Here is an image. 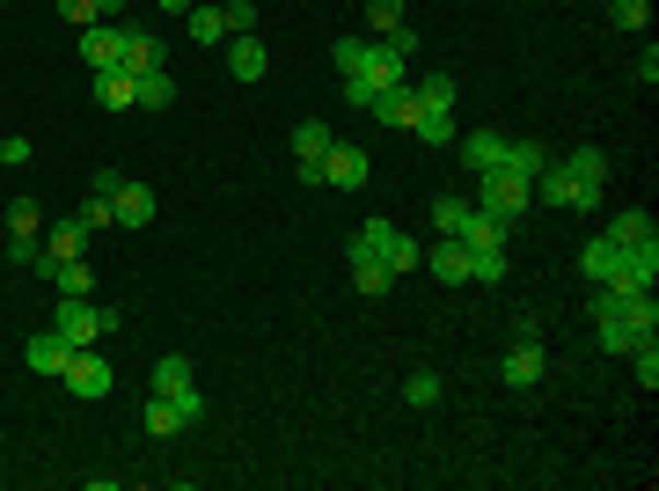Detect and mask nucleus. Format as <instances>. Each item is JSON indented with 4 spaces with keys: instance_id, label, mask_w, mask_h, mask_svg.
Wrapping results in <instances>:
<instances>
[{
    "instance_id": "obj_5",
    "label": "nucleus",
    "mask_w": 659,
    "mask_h": 491,
    "mask_svg": "<svg viewBox=\"0 0 659 491\" xmlns=\"http://www.w3.org/2000/svg\"><path fill=\"white\" fill-rule=\"evenodd\" d=\"M564 169H572V206H601V191H609V154L601 148H572L564 154Z\"/></svg>"
},
{
    "instance_id": "obj_31",
    "label": "nucleus",
    "mask_w": 659,
    "mask_h": 491,
    "mask_svg": "<svg viewBox=\"0 0 659 491\" xmlns=\"http://www.w3.org/2000/svg\"><path fill=\"white\" fill-rule=\"evenodd\" d=\"M469 279L476 287H498L506 279V249H469Z\"/></svg>"
},
{
    "instance_id": "obj_11",
    "label": "nucleus",
    "mask_w": 659,
    "mask_h": 491,
    "mask_svg": "<svg viewBox=\"0 0 659 491\" xmlns=\"http://www.w3.org/2000/svg\"><path fill=\"white\" fill-rule=\"evenodd\" d=\"M81 249H89V227H81V221H59V227L45 235V257H37V271L51 279V271H59V265H73Z\"/></svg>"
},
{
    "instance_id": "obj_35",
    "label": "nucleus",
    "mask_w": 659,
    "mask_h": 491,
    "mask_svg": "<svg viewBox=\"0 0 659 491\" xmlns=\"http://www.w3.org/2000/svg\"><path fill=\"white\" fill-rule=\"evenodd\" d=\"M45 213H37V198H8V235H37Z\"/></svg>"
},
{
    "instance_id": "obj_22",
    "label": "nucleus",
    "mask_w": 659,
    "mask_h": 491,
    "mask_svg": "<svg viewBox=\"0 0 659 491\" xmlns=\"http://www.w3.org/2000/svg\"><path fill=\"white\" fill-rule=\"evenodd\" d=\"M615 257H623V243H609V235H593V243L579 249V271H586V279H593V287H601V279H609V271H615Z\"/></svg>"
},
{
    "instance_id": "obj_41",
    "label": "nucleus",
    "mask_w": 659,
    "mask_h": 491,
    "mask_svg": "<svg viewBox=\"0 0 659 491\" xmlns=\"http://www.w3.org/2000/svg\"><path fill=\"white\" fill-rule=\"evenodd\" d=\"M403 396H411L417 411H425V404H439V374H425V367H417L411 382H403Z\"/></svg>"
},
{
    "instance_id": "obj_9",
    "label": "nucleus",
    "mask_w": 659,
    "mask_h": 491,
    "mask_svg": "<svg viewBox=\"0 0 659 491\" xmlns=\"http://www.w3.org/2000/svg\"><path fill=\"white\" fill-rule=\"evenodd\" d=\"M154 206H162V198H154V184H140V176H125L118 198H110L118 227H146V221H154Z\"/></svg>"
},
{
    "instance_id": "obj_34",
    "label": "nucleus",
    "mask_w": 659,
    "mask_h": 491,
    "mask_svg": "<svg viewBox=\"0 0 659 491\" xmlns=\"http://www.w3.org/2000/svg\"><path fill=\"white\" fill-rule=\"evenodd\" d=\"M593 338L609 344V352H631V344H637V330H631L623 316H593Z\"/></svg>"
},
{
    "instance_id": "obj_8",
    "label": "nucleus",
    "mask_w": 659,
    "mask_h": 491,
    "mask_svg": "<svg viewBox=\"0 0 659 491\" xmlns=\"http://www.w3.org/2000/svg\"><path fill=\"white\" fill-rule=\"evenodd\" d=\"M542 367H550V360H542L536 330H520V344L506 352V367H498V374H506V389H536V382H542Z\"/></svg>"
},
{
    "instance_id": "obj_39",
    "label": "nucleus",
    "mask_w": 659,
    "mask_h": 491,
    "mask_svg": "<svg viewBox=\"0 0 659 491\" xmlns=\"http://www.w3.org/2000/svg\"><path fill=\"white\" fill-rule=\"evenodd\" d=\"M374 45L389 51V59H417V30H411V23H396V30H381Z\"/></svg>"
},
{
    "instance_id": "obj_49",
    "label": "nucleus",
    "mask_w": 659,
    "mask_h": 491,
    "mask_svg": "<svg viewBox=\"0 0 659 491\" xmlns=\"http://www.w3.org/2000/svg\"><path fill=\"white\" fill-rule=\"evenodd\" d=\"M118 8L125 0H96V23H118Z\"/></svg>"
},
{
    "instance_id": "obj_46",
    "label": "nucleus",
    "mask_w": 659,
    "mask_h": 491,
    "mask_svg": "<svg viewBox=\"0 0 659 491\" xmlns=\"http://www.w3.org/2000/svg\"><path fill=\"white\" fill-rule=\"evenodd\" d=\"M59 15H67L73 30H89V23H96V0H59Z\"/></svg>"
},
{
    "instance_id": "obj_3",
    "label": "nucleus",
    "mask_w": 659,
    "mask_h": 491,
    "mask_svg": "<svg viewBox=\"0 0 659 491\" xmlns=\"http://www.w3.org/2000/svg\"><path fill=\"white\" fill-rule=\"evenodd\" d=\"M198 418H205V396H198V389H154V396H146V433H154V441L191 433Z\"/></svg>"
},
{
    "instance_id": "obj_47",
    "label": "nucleus",
    "mask_w": 659,
    "mask_h": 491,
    "mask_svg": "<svg viewBox=\"0 0 659 491\" xmlns=\"http://www.w3.org/2000/svg\"><path fill=\"white\" fill-rule=\"evenodd\" d=\"M0 162H8V169H23V162H30V140H23V132H8V140H0Z\"/></svg>"
},
{
    "instance_id": "obj_48",
    "label": "nucleus",
    "mask_w": 659,
    "mask_h": 491,
    "mask_svg": "<svg viewBox=\"0 0 659 491\" xmlns=\"http://www.w3.org/2000/svg\"><path fill=\"white\" fill-rule=\"evenodd\" d=\"M118 184H125L118 169H96V176H89V191H96V198H118Z\"/></svg>"
},
{
    "instance_id": "obj_24",
    "label": "nucleus",
    "mask_w": 659,
    "mask_h": 491,
    "mask_svg": "<svg viewBox=\"0 0 659 491\" xmlns=\"http://www.w3.org/2000/svg\"><path fill=\"white\" fill-rule=\"evenodd\" d=\"M536 198L542 206H572V169H564V162H542L536 169Z\"/></svg>"
},
{
    "instance_id": "obj_12",
    "label": "nucleus",
    "mask_w": 659,
    "mask_h": 491,
    "mask_svg": "<svg viewBox=\"0 0 659 491\" xmlns=\"http://www.w3.org/2000/svg\"><path fill=\"white\" fill-rule=\"evenodd\" d=\"M227 67H235V81H264V67H271L264 37H257V30H235V37H227Z\"/></svg>"
},
{
    "instance_id": "obj_40",
    "label": "nucleus",
    "mask_w": 659,
    "mask_h": 491,
    "mask_svg": "<svg viewBox=\"0 0 659 491\" xmlns=\"http://www.w3.org/2000/svg\"><path fill=\"white\" fill-rule=\"evenodd\" d=\"M631 367H637V382H645V389L659 382V352H652V338H637V344H631Z\"/></svg>"
},
{
    "instance_id": "obj_14",
    "label": "nucleus",
    "mask_w": 659,
    "mask_h": 491,
    "mask_svg": "<svg viewBox=\"0 0 659 491\" xmlns=\"http://www.w3.org/2000/svg\"><path fill=\"white\" fill-rule=\"evenodd\" d=\"M425 265H433V279H447V287H469V243L462 235H439V243L425 249Z\"/></svg>"
},
{
    "instance_id": "obj_38",
    "label": "nucleus",
    "mask_w": 659,
    "mask_h": 491,
    "mask_svg": "<svg viewBox=\"0 0 659 491\" xmlns=\"http://www.w3.org/2000/svg\"><path fill=\"white\" fill-rule=\"evenodd\" d=\"M374 96H381V81L366 74V67H352V74H344V103H352V110H366Z\"/></svg>"
},
{
    "instance_id": "obj_28",
    "label": "nucleus",
    "mask_w": 659,
    "mask_h": 491,
    "mask_svg": "<svg viewBox=\"0 0 659 491\" xmlns=\"http://www.w3.org/2000/svg\"><path fill=\"white\" fill-rule=\"evenodd\" d=\"M601 235H609V243H652L659 227H652V213H615V221L601 227Z\"/></svg>"
},
{
    "instance_id": "obj_33",
    "label": "nucleus",
    "mask_w": 659,
    "mask_h": 491,
    "mask_svg": "<svg viewBox=\"0 0 659 491\" xmlns=\"http://www.w3.org/2000/svg\"><path fill=\"white\" fill-rule=\"evenodd\" d=\"M51 287H59V294H96V271H89L81 257H73V265H59V271H51Z\"/></svg>"
},
{
    "instance_id": "obj_26",
    "label": "nucleus",
    "mask_w": 659,
    "mask_h": 491,
    "mask_svg": "<svg viewBox=\"0 0 659 491\" xmlns=\"http://www.w3.org/2000/svg\"><path fill=\"white\" fill-rule=\"evenodd\" d=\"M425 148H455V110H417V125H411Z\"/></svg>"
},
{
    "instance_id": "obj_6",
    "label": "nucleus",
    "mask_w": 659,
    "mask_h": 491,
    "mask_svg": "<svg viewBox=\"0 0 659 491\" xmlns=\"http://www.w3.org/2000/svg\"><path fill=\"white\" fill-rule=\"evenodd\" d=\"M59 382H67L73 396H110V360L81 344V352H73V360H67V374H59Z\"/></svg>"
},
{
    "instance_id": "obj_17",
    "label": "nucleus",
    "mask_w": 659,
    "mask_h": 491,
    "mask_svg": "<svg viewBox=\"0 0 659 491\" xmlns=\"http://www.w3.org/2000/svg\"><path fill=\"white\" fill-rule=\"evenodd\" d=\"M366 110H374L381 125H396V132H411V125H417V96H411V81H403V89H381V96L366 103Z\"/></svg>"
},
{
    "instance_id": "obj_16",
    "label": "nucleus",
    "mask_w": 659,
    "mask_h": 491,
    "mask_svg": "<svg viewBox=\"0 0 659 491\" xmlns=\"http://www.w3.org/2000/svg\"><path fill=\"white\" fill-rule=\"evenodd\" d=\"M162 59H169V51H162V37H154V30H125V74H154V67H162Z\"/></svg>"
},
{
    "instance_id": "obj_13",
    "label": "nucleus",
    "mask_w": 659,
    "mask_h": 491,
    "mask_svg": "<svg viewBox=\"0 0 659 491\" xmlns=\"http://www.w3.org/2000/svg\"><path fill=\"white\" fill-rule=\"evenodd\" d=\"M81 352V344H67L59 330H37V338L23 344V360H30V374H67V360Z\"/></svg>"
},
{
    "instance_id": "obj_36",
    "label": "nucleus",
    "mask_w": 659,
    "mask_h": 491,
    "mask_svg": "<svg viewBox=\"0 0 659 491\" xmlns=\"http://www.w3.org/2000/svg\"><path fill=\"white\" fill-rule=\"evenodd\" d=\"M154 389H191V360H184V352L154 360Z\"/></svg>"
},
{
    "instance_id": "obj_2",
    "label": "nucleus",
    "mask_w": 659,
    "mask_h": 491,
    "mask_svg": "<svg viewBox=\"0 0 659 491\" xmlns=\"http://www.w3.org/2000/svg\"><path fill=\"white\" fill-rule=\"evenodd\" d=\"M51 330H59L67 344H103V338H118V308H96L89 294H59Z\"/></svg>"
},
{
    "instance_id": "obj_42",
    "label": "nucleus",
    "mask_w": 659,
    "mask_h": 491,
    "mask_svg": "<svg viewBox=\"0 0 659 491\" xmlns=\"http://www.w3.org/2000/svg\"><path fill=\"white\" fill-rule=\"evenodd\" d=\"M366 23H374V30H396V23H403V0H366Z\"/></svg>"
},
{
    "instance_id": "obj_45",
    "label": "nucleus",
    "mask_w": 659,
    "mask_h": 491,
    "mask_svg": "<svg viewBox=\"0 0 659 491\" xmlns=\"http://www.w3.org/2000/svg\"><path fill=\"white\" fill-rule=\"evenodd\" d=\"M330 59H338V74H352V67H366V45H360V37H344Z\"/></svg>"
},
{
    "instance_id": "obj_21",
    "label": "nucleus",
    "mask_w": 659,
    "mask_h": 491,
    "mask_svg": "<svg viewBox=\"0 0 659 491\" xmlns=\"http://www.w3.org/2000/svg\"><path fill=\"white\" fill-rule=\"evenodd\" d=\"M330 140H338V132H330L322 118H301V125H293V162H316V169H322Z\"/></svg>"
},
{
    "instance_id": "obj_23",
    "label": "nucleus",
    "mask_w": 659,
    "mask_h": 491,
    "mask_svg": "<svg viewBox=\"0 0 659 491\" xmlns=\"http://www.w3.org/2000/svg\"><path fill=\"white\" fill-rule=\"evenodd\" d=\"M411 96H417V110H455V74H417Z\"/></svg>"
},
{
    "instance_id": "obj_4",
    "label": "nucleus",
    "mask_w": 659,
    "mask_h": 491,
    "mask_svg": "<svg viewBox=\"0 0 659 491\" xmlns=\"http://www.w3.org/2000/svg\"><path fill=\"white\" fill-rule=\"evenodd\" d=\"M528 198H536V176H513V169H484V176H476V206L498 213V221H520V213H528Z\"/></svg>"
},
{
    "instance_id": "obj_25",
    "label": "nucleus",
    "mask_w": 659,
    "mask_h": 491,
    "mask_svg": "<svg viewBox=\"0 0 659 491\" xmlns=\"http://www.w3.org/2000/svg\"><path fill=\"white\" fill-rule=\"evenodd\" d=\"M132 89H140V110H169L176 103V81L154 67V74H132Z\"/></svg>"
},
{
    "instance_id": "obj_30",
    "label": "nucleus",
    "mask_w": 659,
    "mask_h": 491,
    "mask_svg": "<svg viewBox=\"0 0 659 491\" xmlns=\"http://www.w3.org/2000/svg\"><path fill=\"white\" fill-rule=\"evenodd\" d=\"M542 162H550V154H542L536 140H506V162H498V169H513V176H536Z\"/></svg>"
},
{
    "instance_id": "obj_7",
    "label": "nucleus",
    "mask_w": 659,
    "mask_h": 491,
    "mask_svg": "<svg viewBox=\"0 0 659 491\" xmlns=\"http://www.w3.org/2000/svg\"><path fill=\"white\" fill-rule=\"evenodd\" d=\"M366 148H352V140H330V154H322V184H344V191H360L366 184Z\"/></svg>"
},
{
    "instance_id": "obj_27",
    "label": "nucleus",
    "mask_w": 659,
    "mask_h": 491,
    "mask_svg": "<svg viewBox=\"0 0 659 491\" xmlns=\"http://www.w3.org/2000/svg\"><path fill=\"white\" fill-rule=\"evenodd\" d=\"M352 287H360V294H389L396 271L381 265V257H352Z\"/></svg>"
},
{
    "instance_id": "obj_19",
    "label": "nucleus",
    "mask_w": 659,
    "mask_h": 491,
    "mask_svg": "<svg viewBox=\"0 0 659 491\" xmlns=\"http://www.w3.org/2000/svg\"><path fill=\"white\" fill-rule=\"evenodd\" d=\"M96 103H103V110H140V89H132L125 67H103V74H96Z\"/></svg>"
},
{
    "instance_id": "obj_29",
    "label": "nucleus",
    "mask_w": 659,
    "mask_h": 491,
    "mask_svg": "<svg viewBox=\"0 0 659 491\" xmlns=\"http://www.w3.org/2000/svg\"><path fill=\"white\" fill-rule=\"evenodd\" d=\"M462 221H469V198L462 191H439L433 198V227H439V235H462Z\"/></svg>"
},
{
    "instance_id": "obj_1",
    "label": "nucleus",
    "mask_w": 659,
    "mask_h": 491,
    "mask_svg": "<svg viewBox=\"0 0 659 491\" xmlns=\"http://www.w3.org/2000/svg\"><path fill=\"white\" fill-rule=\"evenodd\" d=\"M352 257H381V265L396 271V279H411L417 265H425V249L403 235V227H389V221H366L360 235H352Z\"/></svg>"
},
{
    "instance_id": "obj_37",
    "label": "nucleus",
    "mask_w": 659,
    "mask_h": 491,
    "mask_svg": "<svg viewBox=\"0 0 659 491\" xmlns=\"http://www.w3.org/2000/svg\"><path fill=\"white\" fill-rule=\"evenodd\" d=\"M609 23L615 30H645L652 23V0H609Z\"/></svg>"
},
{
    "instance_id": "obj_15",
    "label": "nucleus",
    "mask_w": 659,
    "mask_h": 491,
    "mask_svg": "<svg viewBox=\"0 0 659 491\" xmlns=\"http://www.w3.org/2000/svg\"><path fill=\"white\" fill-rule=\"evenodd\" d=\"M455 148H462V169L469 176H484V169H498V162H506V132H462Z\"/></svg>"
},
{
    "instance_id": "obj_43",
    "label": "nucleus",
    "mask_w": 659,
    "mask_h": 491,
    "mask_svg": "<svg viewBox=\"0 0 659 491\" xmlns=\"http://www.w3.org/2000/svg\"><path fill=\"white\" fill-rule=\"evenodd\" d=\"M220 8H227V37L235 30H257V0H220Z\"/></svg>"
},
{
    "instance_id": "obj_20",
    "label": "nucleus",
    "mask_w": 659,
    "mask_h": 491,
    "mask_svg": "<svg viewBox=\"0 0 659 491\" xmlns=\"http://www.w3.org/2000/svg\"><path fill=\"white\" fill-rule=\"evenodd\" d=\"M506 227H513V221H498V213H484V206H469L462 243H469V249H506Z\"/></svg>"
},
{
    "instance_id": "obj_50",
    "label": "nucleus",
    "mask_w": 659,
    "mask_h": 491,
    "mask_svg": "<svg viewBox=\"0 0 659 491\" xmlns=\"http://www.w3.org/2000/svg\"><path fill=\"white\" fill-rule=\"evenodd\" d=\"M162 8H169V15H176V8H198V0H162Z\"/></svg>"
},
{
    "instance_id": "obj_10",
    "label": "nucleus",
    "mask_w": 659,
    "mask_h": 491,
    "mask_svg": "<svg viewBox=\"0 0 659 491\" xmlns=\"http://www.w3.org/2000/svg\"><path fill=\"white\" fill-rule=\"evenodd\" d=\"M81 59H89L96 74H103V67H118V59H125V23H89V30H81Z\"/></svg>"
},
{
    "instance_id": "obj_44",
    "label": "nucleus",
    "mask_w": 659,
    "mask_h": 491,
    "mask_svg": "<svg viewBox=\"0 0 659 491\" xmlns=\"http://www.w3.org/2000/svg\"><path fill=\"white\" fill-rule=\"evenodd\" d=\"M8 257H15V265H37L45 243H37V235H8Z\"/></svg>"
},
{
    "instance_id": "obj_18",
    "label": "nucleus",
    "mask_w": 659,
    "mask_h": 491,
    "mask_svg": "<svg viewBox=\"0 0 659 491\" xmlns=\"http://www.w3.org/2000/svg\"><path fill=\"white\" fill-rule=\"evenodd\" d=\"M184 30H191L198 45H227V8L220 0H198V8H184Z\"/></svg>"
},
{
    "instance_id": "obj_32",
    "label": "nucleus",
    "mask_w": 659,
    "mask_h": 491,
    "mask_svg": "<svg viewBox=\"0 0 659 491\" xmlns=\"http://www.w3.org/2000/svg\"><path fill=\"white\" fill-rule=\"evenodd\" d=\"M73 221L89 227V235H110V227H118V213H110V198H96V191H89V198H81V213H73Z\"/></svg>"
}]
</instances>
